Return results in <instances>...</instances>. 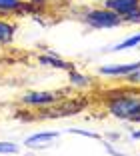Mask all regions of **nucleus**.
Here are the masks:
<instances>
[{
    "label": "nucleus",
    "instance_id": "1",
    "mask_svg": "<svg viewBox=\"0 0 140 156\" xmlns=\"http://www.w3.org/2000/svg\"><path fill=\"white\" fill-rule=\"evenodd\" d=\"M106 112L124 122L140 124V86L128 84L122 90H112L104 98Z\"/></svg>",
    "mask_w": 140,
    "mask_h": 156
},
{
    "label": "nucleus",
    "instance_id": "2",
    "mask_svg": "<svg viewBox=\"0 0 140 156\" xmlns=\"http://www.w3.org/2000/svg\"><path fill=\"white\" fill-rule=\"evenodd\" d=\"M88 106V100L84 96H70L66 94L64 98H60L56 104L46 106V108H38L36 118H64V116H74L78 112H82Z\"/></svg>",
    "mask_w": 140,
    "mask_h": 156
},
{
    "label": "nucleus",
    "instance_id": "17",
    "mask_svg": "<svg viewBox=\"0 0 140 156\" xmlns=\"http://www.w3.org/2000/svg\"><path fill=\"white\" fill-rule=\"evenodd\" d=\"M26 2H30L32 6H46V4H48L46 0H26Z\"/></svg>",
    "mask_w": 140,
    "mask_h": 156
},
{
    "label": "nucleus",
    "instance_id": "14",
    "mask_svg": "<svg viewBox=\"0 0 140 156\" xmlns=\"http://www.w3.org/2000/svg\"><path fill=\"white\" fill-rule=\"evenodd\" d=\"M68 134H76V136H84V138H92V140H102V134L98 132H90V130H80V128H68Z\"/></svg>",
    "mask_w": 140,
    "mask_h": 156
},
{
    "label": "nucleus",
    "instance_id": "20",
    "mask_svg": "<svg viewBox=\"0 0 140 156\" xmlns=\"http://www.w3.org/2000/svg\"><path fill=\"white\" fill-rule=\"evenodd\" d=\"M138 12H140V8H138Z\"/></svg>",
    "mask_w": 140,
    "mask_h": 156
},
{
    "label": "nucleus",
    "instance_id": "15",
    "mask_svg": "<svg viewBox=\"0 0 140 156\" xmlns=\"http://www.w3.org/2000/svg\"><path fill=\"white\" fill-rule=\"evenodd\" d=\"M124 80H126V84H132V86H140V68L134 70L132 74H128V76H124Z\"/></svg>",
    "mask_w": 140,
    "mask_h": 156
},
{
    "label": "nucleus",
    "instance_id": "6",
    "mask_svg": "<svg viewBox=\"0 0 140 156\" xmlns=\"http://www.w3.org/2000/svg\"><path fill=\"white\" fill-rule=\"evenodd\" d=\"M102 6L112 10V12H116L124 20V16H128V14L136 12L140 8V0H104Z\"/></svg>",
    "mask_w": 140,
    "mask_h": 156
},
{
    "label": "nucleus",
    "instance_id": "16",
    "mask_svg": "<svg viewBox=\"0 0 140 156\" xmlns=\"http://www.w3.org/2000/svg\"><path fill=\"white\" fill-rule=\"evenodd\" d=\"M102 144H104V148H106V152H108L110 156H128V154H124V152H120V150H116V148L112 146V144L106 140V138H102Z\"/></svg>",
    "mask_w": 140,
    "mask_h": 156
},
{
    "label": "nucleus",
    "instance_id": "10",
    "mask_svg": "<svg viewBox=\"0 0 140 156\" xmlns=\"http://www.w3.org/2000/svg\"><path fill=\"white\" fill-rule=\"evenodd\" d=\"M18 30V22L10 18H0V46H6L14 40Z\"/></svg>",
    "mask_w": 140,
    "mask_h": 156
},
{
    "label": "nucleus",
    "instance_id": "19",
    "mask_svg": "<svg viewBox=\"0 0 140 156\" xmlns=\"http://www.w3.org/2000/svg\"><path fill=\"white\" fill-rule=\"evenodd\" d=\"M130 138L132 140H140V130H130Z\"/></svg>",
    "mask_w": 140,
    "mask_h": 156
},
{
    "label": "nucleus",
    "instance_id": "13",
    "mask_svg": "<svg viewBox=\"0 0 140 156\" xmlns=\"http://www.w3.org/2000/svg\"><path fill=\"white\" fill-rule=\"evenodd\" d=\"M20 146L14 142H6V140H0V156H6V154H18Z\"/></svg>",
    "mask_w": 140,
    "mask_h": 156
},
{
    "label": "nucleus",
    "instance_id": "18",
    "mask_svg": "<svg viewBox=\"0 0 140 156\" xmlns=\"http://www.w3.org/2000/svg\"><path fill=\"white\" fill-rule=\"evenodd\" d=\"M102 138H108V140H118V138H120V134L110 132V134H106V136H102Z\"/></svg>",
    "mask_w": 140,
    "mask_h": 156
},
{
    "label": "nucleus",
    "instance_id": "5",
    "mask_svg": "<svg viewBox=\"0 0 140 156\" xmlns=\"http://www.w3.org/2000/svg\"><path fill=\"white\" fill-rule=\"evenodd\" d=\"M58 138H60V132H56V130L36 132V134H32V136H28L24 140V146L30 148V150H44V148L52 146V142H56Z\"/></svg>",
    "mask_w": 140,
    "mask_h": 156
},
{
    "label": "nucleus",
    "instance_id": "12",
    "mask_svg": "<svg viewBox=\"0 0 140 156\" xmlns=\"http://www.w3.org/2000/svg\"><path fill=\"white\" fill-rule=\"evenodd\" d=\"M136 46H140V32H138V34H134V36H128L126 40H122L120 44L112 46V52L126 50V48H136Z\"/></svg>",
    "mask_w": 140,
    "mask_h": 156
},
{
    "label": "nucleus",
    "instance_id": "9",
    "mask_svg": "<svg viewBox=\"0 0 140 156\" xmlns=\"http://www.w3.org/2000/svg\"><path fill=\"white\" fill-rule=\"evenodd\" d=\"M38 64H42V66H48V68H56V70H72L74 68V64L72 62H68V60H62L60 56H56V54H40L38 56Z\"/></svg>",
    "mask_w": 140,
    "mask_h": 156
},
{
    "label": "nucleus",
    "instance_id": "8",
    "mask_svg": "<svg viewBox=\"0 0 140 156\" xmlns=\"http://www.w3.org/2000/svg\"><path fill=\"white\" fill-rule=\"evenodd\" d=\"M32 10V4L26 0H0V14H24Z\"/></svg>",
    "mask_w": 140,
    "mask_h": 156
},
{
    "label": "nucleus",
    "instance_id": "7",
    "mask_svg": "<svg viewBox=\"0 0 140 156\" xmlns=\"http://www.w3.org/2000/svg\"><path fill=\"white\" fill-rule=\"evenodd\" d=\"M140 68V60L138 62H130V64H106V66H100L98 74L100 76H128L132 74L134 70Z\"/></svg>",
    "mask_w": 140,
    "mask_h": 156
},
{
    "label": "nucleus",
    "instance_id": "3",
    "mask_svg": "<svg viewBox=\"0 0 140 156\" xmlns=\"http://www.w3.org/2000/svg\"><path fill=\"white\" fill-rule=\"evenodd\" d=\"M82 20L90 28H96V30H108V28H118L124 24L122 16H118L116 12L108 8H90L82 14Z\"/></svg>",
    "mask_w": 140,
    "mask_h": 156
},
{
    "label": "nucleus",
    "instance_id": "11",
    "mask_svg": "<svg viewBox=\"0 0 140 156\" xmlns=\"http://www.w3.org/2000/svg\"><path fill=\"white\" fill-rule=\"evenodd\" d=\"M68 82L72 84V86H78V88H88L92 84V78L88 74H82L76 68H72V70H68Z\"/></svg>",
    "mask_w": 140,
    "mask_h": 156
},
{
    "label": "nucleus",
    "instance_id": "4",
    "mask_svg": "<svg viewBox=\"0 0 140 156\" xmlns=\"http://www.w3.org/2000/svg\"><path fill=\"white\" fill-rule=\"evenodd\" d=\"M68 94V90H40V92H28V94H22L20 96V104L28 106V108H46V106H52L64 98Z\"/></svg>",
    "mask_w": 140,
    "mask_h": 156
}]
</instances>
